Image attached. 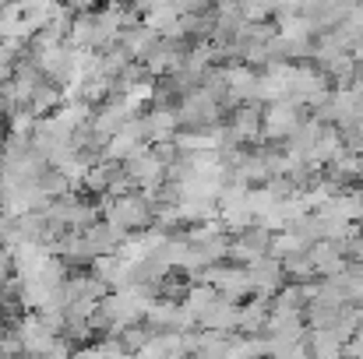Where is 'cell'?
I'll return each mask as SVG.
<instances>
[{"label": "cell", "mask_w": 363, "mask_h": 359, "mask_svg": "<svg viewBox=\"0 0 363 359\" xmlns=\"http://www.w3.org/2000/svg\"><path fill=\"white\" fill-rule=\"evenodd\" d=\"M264 130H268L272 137H293V134L300 130V110H296L293 103L272 106V113L264 117Z\"/></svg>", "instance_id": "cell-1"}]
</instances>
